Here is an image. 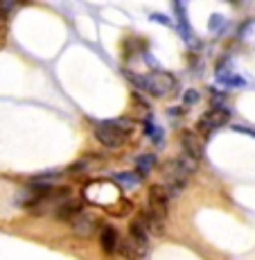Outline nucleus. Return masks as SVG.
I'll return each mask as SVG.
<instances>
[{
  "mask_svg": "<svg viewBox=\"0 0 255 260\" xmlns=\"http://www.w3.org/2000/svg\"><path fill=\"white\" fill-rule=\"evenodd\" d=\"M118 242H120V233H118L116 226L106 224V226L99 229V247H102L104 253H116Z\"/></svg>",
  "mask_w": 255,
  "mask_h": 260,
  "instance_id": "nucleus-8",
  "label": "nucleus"
},
{
  "mask_svg": "<svg viewBox=\"0 0 255 260\" xmlns=\"http://www.w3.org/2000/svg\"><path fill=\"white\" fill-rule=\"evenodd\" d=\"M181 147L183 154L192 161H201L203 158V141L194 132H183L181 134Z\"/></svg>",
  "mask_w": 255,
  "mask_h": 260,
  "instance_id": "nucleus-7",
  "label": "nucleus"
},
{
  "mask_svg": "<svg viewBox=\"0 0 255 260\" xmlns=\"http://www.w3.org/2000/svg\"><path fill=\"white\" fill-rule=\"evenodd\" d=\"M199 100V91H194V88H190V91L186 93V98H183V102L186 104H194Z\"/></svg>",
  "mask_w": 255,
  "mask_h": 260,
  "instance_id": "nucleus-15",
  "label": "nucleus"
},
{
  "mask_svg": "<svg viewBox=\"0 0 255 260\" xmlns=\"http://www.w3.org/2000/svg\"><path fill=\"white\" fill-rule=\"evenodd\" d=\"M217 79L224 86H246V82L239 75H217Z\"/></svg>",
  "mask_w": 255,
  "mask_h": 260,
  "instance_id": "nucleus-14",
  "label": "nucleus"
},
{
  "mask_svg": "<svg viewBox=\"0 0 255 260\" xmlns=\"http://www.w3.org/2000/svg\"><path fill=\"white\" fill-rule=\"evenodd\" d=\"M147 251L149 249H144V247H140V244L131 242L129 238H124V240H120L118 242V253L124 260H142L144 256H147Z\"/></svg>",
  "mask_w": 255,
  "mask_h": 260,
  "instance_id": "nucleus-10",
  "label": "nucleus"
},
{
  "mask_svg": "<svg viewBox=\"0 0 255 260\" xmlns=\"http://www.w3.org/2000/svg\"><path fill=\"white\" fill-rule=\"evenodd\" d=\"M79 213H82V202H79L77 197H72V194H70V197H66V199H63V202L52 211V217L57 219V222L70 224Z\"/></svg>",
  "mask_w": 255,
  "mask_h": 260,
  "instance_id": "nucleus-6",
  "label": "nucleus"
},
{
  "mask_svg": "<svg viewBox=\"0 0 255 260\" xmlns=\"http://www.w3.org/2000/svg\"><path fill=\"white\" fill-rule=\"evenodd\" d=\"M228 118H231V111H228L226 107H222V109H212V107H210L208 111L199 118L197 127H199V132L208 136V134H212L214 129L224 127V124L228 122Z\"/></svg>",
  "mask_w": 255,
  "mask_h": 260,
  "instance_id": "nucleus-3",
  "label": "nucleus"
},
{
  "mask_svg": "<svg viewBox=\"0 0 255 260\" xmlns=\"http://www.w3.org/2000/svg\"><path fill=\"white\" fill-rule=\"evenodd\" d=\"M127 238L131 240V242L140 244V247L149 249V238H152V233H149V229L144 226V222L140 219V215L131 222V226H129V236H127Z\"/></svg>",
  "mask_w": 255,
  "mask_h": 260,
  "instance_id": "nucleus-9",
  "label": "nucleus"
},
{
  "mask_svg": "<svg viewBox=\"0 0 255 260\" xmlns=\"http://www.w3.org/2000/svg\"><path fill=\"white\" fill-rule=\"evenodd\" d=\"M142 132L147 134L149 138H152L156 147H163V129L158 127V124L154 122L152 118H149V120H144V122H142Z\"/></svg>",
  "mask_w": 255,
  "mask_h": 260,
  "instance_id": "nucleus-12",
  "label": "nucleus"
},
{
  "mask_svg": "<svg viewBox=\"0 0 255 260\" xmlns=\"http://www.w3.org/2000/svg\"><path fill=\"white\" fill-rule=\"evenodd\" d=\"M152 18L156 23H163V25H172V21H169L167 16H163V14H152Z\"/></svg>",
  "mask_w": 255,
  "mask_h": 260,
  "instance_id": "nucleus-18",
  "label": "nucleus"
},
{
  "mask_svg": "<svg viewBox=\"0 0 255 260\" xmlns=\"http://www.w3.org/2000/svg\"><path fill=\"white\" fill-rule=\"evenodd\" d=\"M97 226H99L97 217H95L93 213H86V211H82L72 222H70V229H72V233L77 238H91L93 233L97 231Z\"/></svg>",
  "mask_w": 255,
  "mask_h": 260,
  "instance_id": "nucleus-5",
  "label": "nucleus"
},
{
  "mask_svg": "<svg viewBox=\"0 0 255 260\" xmlns=\"http://www.w3.org/2000/svg\"><path fill=\"white\" fill-rule=\"evenodd\" d=\"M86 168H88V163H86V161H79L77 166H70V170H68V172H72V174H79V172H84V170H86Z\"/></svg>",
  "mask_w": 255,
  "mask_h": 260,
  "instance_id": "nucleus-17",
  "label": "nucleus"
},
{
  "mask_svg": "<svg viewBox=\"0 0 255 260\" xmlns=\"http://www.w3.org/2000/svg\"><path fill=\"white\" fill-rule=\"evenodd\" d=\"M154 166H156V154H140L136 158V174L144 179L154 170Z\"/></svg>",
  "mask_w": 255,
  "mask_h": 260,
  "instance_id": "nucleus-11",
  "label": "nucleus"
},
{
  "mask_svg": "<svg viewBox=\"0 0 255 260\" xmlns=\"http://www.w3.org/2000/svg\"><path fill=\"white\" fill-rule=\"evenodd\" d=\"M131 120L116 118V120H102L95 122V138L108 149H118L127 143L129 134H131Z\"/></svg>",
  "mask_w": 255,
  "mask_h": 260,
  "instance_id": "nucleus-2",
  "label": "nucleus"
},
{
  "mask_svg": "<svg viewBox=\"0 0 255 260\" xmlns=\"http://www.w3.org/2000/svg\"><path fill=\"white\" fill-rule=\"evenodd\" d=\"M3 18H5V12H3V7H0V23H3Z\"/></svg>",
  "mask_w": 255,
  "mask_h": 260,
  "instance_id": "nucleus-20",
  "label": "nucleus"
},
{
  "mask_svg": "<svg viewBox=\"0 0 255 260\" xmlns=\"http://www.w3.org/2000/svg\"><path fill=\"white\" fill-rule=\"evenodd\" d=\"M169 192L165 190V186H152L149 188V213H154L156 217L165 219L167 217V211H169Z\"/></svg>",
  "mask_w": 255,
  "mask_h": 260,
  "instance_id": "nucleus-4",
  "label": "nucleus"
},
{
  "mask_svg": "<svg viewBox=\"0 0 255 260\" xmlns=\"http://www.w3.org/2000/svg\"><path fill=\"white\" fill-rule=\"evenodd\" d=\"M127 77L131 79L133 86H136L138 91H144V93L154 95V98H165V95H172L178 88L176 77H174L172 73H167V71H154L149 75H136V73L129 71Z\"/></svg>",
  "mask_w": 255,
  "mask_h": 260,
  "instance_id": "nucleus-1",
  "label": "nucleus"
},
{
  "mask_svg": "<svg viewBox=\"0 0 255 260\" xmlns=\"http://www.w3.org/2000/svg\"><path fill=\"white\" fill-rule=\"evenodd\" d=\"M219 27H224V16H212V21H210V29L217 32Z\"/></svg>",
  "mask_w": 255,
  "mask_h": 260,
  "instance_id": "nucleus-16",
  "label": "nucleus"
},
{
  "mask_svg": "<svg viewBox=\"0 0 255 260\" xmlns=\"http://www.w3.org/2000/svg\"><path fill=\"white\" fill-rule=\"evenodd\" d=\"M235 132H242V134H248V136H253L255 138V132H253V129H248V127H244V124H235Z\"/></svg>",
  "mask_w": 255,
  "mask_h": 260,
  "instance_id": "nucleus-19",
  "label": "nucleus"
},
{
  "mask_svg": "<svg viewBox=\"0 0 255 260\" xmlns=\"http://www.w3.org/2000/svg\"><path fill=\"white\" fill-rule=\"evenodd\" d=\"M113 179H116L124 190H133L140 183V177L133 172H118V174H113Z\"/></svg>",
  "mask_w": 255,
  "mask_h": 260,
  "instance_id": "nucleus-13",
  "label": "nucleus"
}]
</instances>
